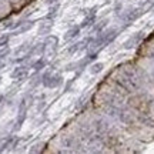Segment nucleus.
I'll list each match as a JSON object with an SVG mask.
<instances>
[{
  "label": "nucleus",
  "mask_w": 154,
  "mask_h": 154,
  "mask_svg": "<svg viewBox=\"0 0 154 154\" xmlns=\"http://www.w3.org/2000/svg\"><path fill=\"white\" fill-rule=\"evenodd\" d=\"M153 79H154V72H153Z\"/></svg>",
  "instance_id": "7ed1b4c3"
},
{
  "label": "nucleus",
  "mask_w": 154,
  "mask_h": 154,
  "mask_svg": "<svg viewBox=\"0 0 154 154\" xmlns=\"http://www.w3.org/2000/svg\"><path fill=\"white\" fill-rule=\"evenodd\" d=\"M94 69H91V72L93 73H97V72H100L101 69H103V64H94Z\"/></svg>",
  "instance_id": "f257e3e1"
},
{
  "label": "nucleus",
  "mask_w": 154,
  "mask_h": 154,
  "mask_svg": "<svg viewBox=\"0 0 154 154\" xmlns=\"http://www.w3.org/2000/svg\"><path fill=\"white\" fill-rule=\"evenodd\" d=\"M5 43H7V37H6V36H5V37L0 38V46H3Z\"/></svg>",
  "instance_id": "f03ea898"
}]
</instances>
